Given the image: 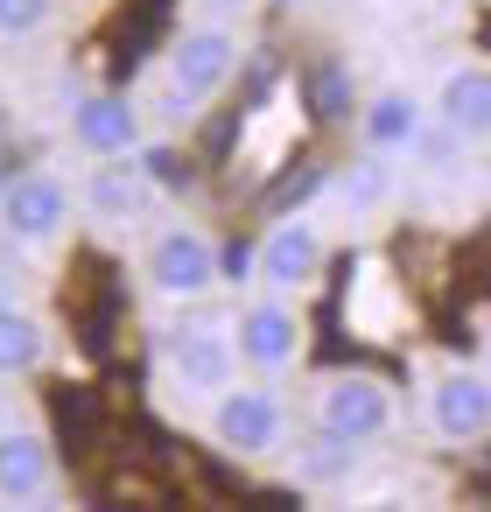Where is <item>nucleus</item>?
<instances>
[{
  "label": "nucleus",
  "mask_w": 491,
  "mask_h": 512,
  "mask_svg": "<svg viewBox=\"0 0 491 512\" xmlns=\"http://www.w3.org/2000/svg\"><path fill=\"white\" fill-rule=\"evenodd\" d=\"M407 148H414V155H421V162H428V176H449V169H456V155H463V148H470V141H463V134H456V127H449V120H421V127H414V141H407Z\"/></svg>",
  "instance_id": "obj_18"
},
{
  "label": "nucleus",
  "mask_w": 491,
  "mask_h": 512,
  "mask_svg": "<svg viewBox=\"0 0 491 512\" xmlns=\"http://www.w3.org/2000/svg\"><path fill=\"white\" fill-rule=\"evenodd\" d=\"M141 176L162 183V190H183V155H176L169 141H148V148H141Z\"/></svg>",
  "instance_id": "obj_20"
},
{
  "label": "nucleus",
  "mask_w": 491,
  "mask_h": 512,
  "mask_svg": "<svg viewBox=\"0 0 491 512\" xmlns=\"http://www.w3.org/2000/svg\"><path fill=\"white\" fill-rule=\"evenodd\" d=\"M71 183L57 169H29L15 183H0V225H8L22 246H50L64 225H71Z\"/></svg>",
  "instance_id": "obj_4"
},
{
  "label": "nucleus",
  "mask_w": 491,
  "mask_h": 512,
  "mask_svg": "<svg viewBox=\"0 0 491 512\" xmlns=\"http://www.w3.org/2000/svg\"><path fill=\"white\" fill-rule=\"evenodd\" d=\"M421 120H428V113H421V99H414V92H372V99L358 106V134H365V148H372V155L407 148Z\"/></svg>",
  "instance_id": "obj_13"
},
{
  "label": "nucleus",
  "mask_w": 491,
  "mask_h": 512,
  "mask_svg": "<svg viewBox=\"0 0 491 512\" xmlns=\"http://www.w3.org/2000/svg\"><path fill=\"white\" fill-rule=\"evenodd\" d=\"M239 64H246L239 29H232V22H197V29H183L176 50H169V92H176L183 106H204V99H218V92L239 78Z\"/></svg>",
  "instance_id": "obj_2"
},
{
  "label": "nucleus",
  "mask_w": 491,
  "mask_h": 512,
  "mask_svg": "<svg viewBox=\"0 0 491 512\" xmlns=\"http://www.w3.org/2000/svg\"><path fill=\"white\" fill-rule=\"evenodd\" d=\"M50 15H57V0H0V36H36V29H50Z\"/></svg>",
  "instance_id": "obj_19"
},
{
  "label": "nucleus",
  "mask_w": 491,
  "mask_h": 512,
  "mask_svg": "<svg viewBox=\"0 0 491 512\" xmlns=\"http://www.w3.org/2000/svg\"><path fill=\"white\" fill-rule=\"evenodd\" d=\"M323 260H330V239H323V225L316 218H281V225H267V239H260V281L274 288V295H295V288H316V274H323Z\"/></svg>",
  "instance_id": "obj_7"
},
{
  "label": "nucleus",
  "mask_w": 491,
  "mask_h": 512,
  "mask_svg": "<svg viewBox=\"0 0 491 512\" xmlns=\"http://www.w3.org/2000/svg\"><path fill=\"white\" fill-rule=\"evenodd\" d=\"M428 421H435V435H449V442L491 435V372L449 365V372L428 386Z\"/></svg>",
  "instance_id": "obj_8"
},
{
  "label": "nucleus",
  "mask_w": 491,
  "mask_h": 512,
  "mask_svg": "<svg viewBox=\"0 0 491 512\" xmlns=\"http://www.w3.org/2000/svg\"><path fill=\"white\" fill-rule=\"evenodd\" d=\"M211 435H218V449L225 456H274L281 442H288V407H281V393L267 386V379H253V386H218V400H211Z\"/></svg>",
  "instance_id": "obj_1"
},
{
  "label": "nucleus",
  "mask_w": 491,
  "mask_h": 512,
  "mask_svg": "<svg viewBox=\"0 0 491 512\" xmlns=\"http://www.w3.org/2000/svg\"><path fill=\"white\" fill-rule=\"evenodd\" d=\"M232 372H239L232 323L204 316V323H183V330H176V379H183L190 393H218V386H232Z\"/></svg>",
  "instance_id": "obj_10"
},
{
  "label": "nucleus",
  "mask_w": 491,
  "mask_h": 512,
  "mask_svg": "<svg viewBox=\"0 0 491 512\" xmlns=\"http://www.w3.org/2000/svg\"><path fill=\"white\" fill-rule=\"evenodd\" d=\"M351 463H358V449L344 435H330V428H316V442L302 449V477L309 484H337V477H351Z\"/></svg>",
  "instance_id": "obj_17"
},
{
  "label": "nucleus",
  "mask_w": 491,
  "mask_h": 512,
  "mask_svg": "<svg viewBox=\"0 0 491 512\" xmlns=\"http://www.w3.org/2000/svg\"><path fill=\"white\" fill-rule=\"evenodd\" d=\"M281 8H295V0H281Z\"/></svg>",
  "instance_id": "obj_23"
},
{
  "label": "nucleus",
  "mask_w": 491,
  "mask_h": 512,
  "mask_svg": "<svg viewBox=\"0 0 491 512\" xmlns=\"http://www.w3.org/2000/svg\"><path fill=\"white\" fill-rule=\"evenodd\" d=\"M316 428L344 435V442H372L393 428V386L372 379V372H337L323 393H316Z\"/></svg>",
  "instance_id": "obj_6"
},
{
  "label": "nucleus",
  "mask_w": 491,
  "mask_h": 512,
  "mask_svg": "<svg viewBox=\"0 0 491 512\" xmlns=\"http://www.w3.org/2000/svg\"><path fill=\"white\" fill-rule=\"evenodd\" d=\"M435 120H449L463 141H484V134H491V71H484V64L449 71L442 92H435Z\"/></svg>",
  "instance_id": "obj_12"
},
{
  "label": "nucleus",
  "mask_w": 491,
  "mask_h": 512,
  "mask_svg": "<svg viewBox=\"0 0 491 512\" xmlns=\"http://www.w3.org/2000/svg\"><path fill=\"white\" fill-rule=\"evenodd\" d=\"M43 351H50L43 316L15 309V302H0V379H22V372H36V365H43Z\"/></svg>",
  "instance_id": "obj_14"
},
{
  "label": "nucleus",
  "mask_w": 491,
  "mask_h": 512,
  "mask_svg": "<svg viewBox=\"0 0 491 512\" xmlns=\"http://www.w3.org/2000/svg\"><path fill=\"white\" fill-rule=\"evenodd\" d=\"M57 484V456H50V435L43 428H0V498L8 505H29Z\"/></svg>",
  "instance_id": "obj_11"
},
{
  "label": "nucleus",
  "mask_w": 491,
  "mask_h": 512,
  "mask_svg": "<svg viewBox=\"0 0 491 512\" xmlns=\"http://www.w3.org/2000/svg\"><path fill=\"white\" fill-rule=\"evenodd\" d=\"M148 288L169 302H204L218 288V246L190 225H162L148 239Z\"/></svg>",
  "instance_id": "obj_3"
},
{
  "label": "nucleus",
  "mask_w": 491,
  "mask_h": 512,
  "mask_svg": "<svg viewBox=\"0 0 491 512\" xmlns=\"http://www.w3.org/2000/svg\"><path fill=\"white\" fill-rule=\"evenodd\" d=\"M85 204H92V218H106V225H134V211L148 204V176H141V169H92Z\"/></svg>",
  "instance_id": "obj_15"
},
{
  "label": "nucleus",
  "mask_w": 491,
  "mask_h": 512,
  "mask_svg": "<svg viewBox=\"0 0 491 512\" xmlns=\"http://www.w3.org/2000/svg\"><path fill=\"white\" fill-rule=\"evenodd\" d=\"M0 183H8V176H0Z\"/></svg>",
  "instance_id": "obj_24"
},
{
  "label": "nucleus",
  "mask_w": 491,
  "mask_h": 512,
  "mask_svg": "<svg viewBox=\"0 0 491 512\" xmlns=\"http://www.w3.org/2000/svg\"><path fill=\"white\" fill-rule=\"evenodd\" d=\"M0 302H8V267H0Z\"/></svg>",
  "instance_id": "obj_22"
},
{
  "label": "nucleus",
  "mask_w": 491,
  "mask_h": 512,
  "mask_svg": "<svg viewBox=\"0 0 491 512\" xmlns=\"http://www.w3.org/2000/svg\"><path fill=\"white\" fill-rule=\"evenodd\" d=\"M71 141H78L92 162H127V155L141 148V113H134V99H120V92H85V99L71 106Z\"/></svg>",
  "instance_id": "obj_9"
},
{
  "label": "nucleus",
  "mask_w": 491,
  "mask_h": 512,
  "mask_svg": "<svg viewBox=\"0 0 491 512\" xmlns=\"http://www.w3.org/2000/svg\"><path fill=\"white\" fill-rule=\"evenodd\" d=\"M309 106H316V120H344V113H358V106H351V71H344L337 57H323V64L309 71Z\"/></svg>",
  "instance_id": "obj_16"
},
{
  "label": "nucleus",
  "mask_w": 491,
  "mask_h": 512,
  "mask_svg": "<svg viewBox=\"0 0 491 512\" xmlns=\"http://www.w3.org/2000/svg\"><path fill=\"white\" fill-rule=\"evenodd\" d=\"M197 8H204V22H239V15L260 8V0H197Z\"/></svg>",
  "instance_id": "obj_21"
},
{
  "label": "nucleus",
  "mask_w": 491,
  "mask_h": 512,
  "mask_svg": "<svg viewBox=\"0 0 491 512\" xmlns=\"http://www.w3.org/2000/svg\"><path fill=\"white\" fill-rule=\"evenodd\" d=\"M232 344H239V365H253L260 379L288 372L302 358V316L281 302V295H260L232 316Z\"/></svg>",
  "instance_id": "obj_5"
}]
</instances>
